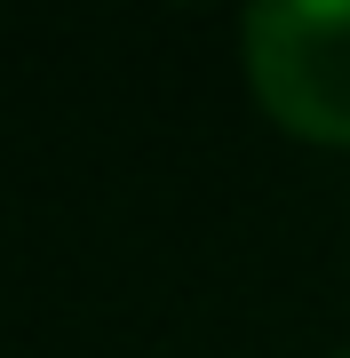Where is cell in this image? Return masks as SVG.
Wrapping results in <instances>:
<instances>
[{
  "mask_svg": "<svg viewBox=\"0 0 350 358\" xmlns=\"http://www.w3.org/2000/svg\"><path fill=\"white\" fill-rule=\"evenodd\" d=\"M239 56L255 103L286 136L350 152V8H311V0L255 8L239 24Z\"/></svg>",
  "mask_w": 350,
  "mask_h": 358,
  "instance_id": "6da1fadb",
  "label": "cell"
},
{
  "mask_svg": "<svg viewBox=\"0 0 350 358\" xmlns=\"http://www.w3.org/2000/svg\"><path fill=\"white\" fill-rule=\"evenodd\" d=\"M335 358H350V350H335Z\"/></svg>",
  "mask_w": 350,
  "mask_h": 358,
  "instance_id": "7a4b0ae2",
  "label": "cell"
}]
</instances>
